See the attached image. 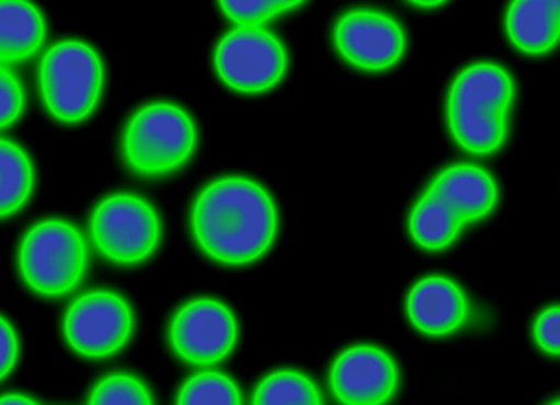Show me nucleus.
Here are the masks:
<instances>
[{"label": "nucleus", "instance_id": "23", "mask_svg": "<svg viewBox=\"0 0 560 405\" xmlns=\"http://www.w3.org/2000/svg\"><path fill=\"white\" fill-rule=\"evenodd\" d=\"M535 340L546 354L560 357V308H551L539 315L535 324Z\"/></svg>", "mask_w": 560, "mask_h": 405}, {"label": "nucleus", "instance_id": "1", "mask_svg": "<svg viewBox=\"0 0 560 405\" xmlns=\"http://www.w3.org/2000/svg\"><path fill=\"white\" fill-rule=\"evenodd\" d=\"M192 232L203 253L223 265H248L275 242L278 212L255 181L222 177L209 184L192 209Z\"/></svg>", "mask_w": 560, "mask_h": 405}, {"label": "nucleus", "instance_id": "13", "mask_svg": "<svg viewBox=\"0 0 560 405\" xmlns=\"http://www.w3.org/2000/svg\"><path fill=\"white\" fill-rule=\"evenodd\" d=\"M428 189L440 196L464 223L489 216L497 202L495 181L474 164L447 167L434 177Z\"/></svg>", "mask_w": 560, "mask_h": 405}, {"label": "nucleus", "instance_id": "12", "mask_svg": "<svg viewBox=\"0 0 560 405\" xmlns=\"http://www.w3.org/2000/svg\"><path fill=\"white\" fill-rule=\"evenodd\" d=\"M407 311L418 331L440 337L457 331L464 324L467 301L453 281L431 276L411 289Z\"/></svg>", "mask_w": 560, "mask_h": 405}, {"label": "nucleus", "instance_id": "6", "mask_svg": "<svg viewBox=\"0 0 560 405\" xmlns=\"http://www.w3.org/2000/svg\"><path fill=\"white\" fill-rule=\"evenodd\" d=\"M213 65L223 84L233 91L261 94L285 74L287 53L266 26L235 25L217 45Z\"/></svg>", "mask_w": 560, "mask_h": 405}, {"label": "nucleus", "instance_id": "20", "mask_svg": "<svg viewBox=\"0 0 560 405\" xmlns=\"http://www.w3.org/2000/svg\"><path fill=\"white\" fill-rule=\"evenodd\" d=\"M220 10L235 25L265 26L282 13L302 7L306 0H217Z\"/></svg>", "mask_w": 560, "mask_h": 405}, {"label": "nucleus", "instance_id": "7", "mask_svg": "<svg viewBox=\"0 0 560 405\" xmlns=\"http://www.w3.org/2000/svg\"><path fill=\"white\" fill-rule=\"evenodd\" d=\"M89 230L101 255L118 265L144 262L161 239L156 210L131 194H115L102 200L92 213Z\"/></svg>", "mask_w": 560, "mask_h": 405}, {"label": "nucleus", "instance_id": "11", "mask_svg": "<svg viewBox=\"0 0 560 405\" xmlns=\"http://www.w3.org/2000/svg\"><path fill=\"white\" fill-rule=\"evenodd\" d=\"M394 360L381 348H349L332 364L329 387L336 400L349 405L385 404L397 390Z\"/></svg>", "mask_w": 560, "mask_h": 405}, {"label": "nucleus", "instance_id": "25", "mask_svg": "<svg viewBox=\"0 0 560 405\" xmlns=\"http://www.w3.org/2000/svg\"><path fill=\"white\" fill-rule=\"evenodd\" d=\"M36 404L35 401L30 397L22 396V394H7V396L0 397V405H30Z\"/></svg>", "mask_w": 560, "mask_h": 405}, {"label": "nucleus", "instance_id": "14", "mask_svg": "<svg viewBox=\"0 0 560 405\" xmlns=\"http://www.w3.org/2000/svg\"><path fill=\"white\" fill-rule=\"evenodd\" d=\"M506 33L528 55L551 51L560 42V12L555 0H512Z\"/></svg>", "mask_w": 560, "mask_h": 405}, {"label": "nucleus", "instance_id": "17", "mask_svg": "<svg viewBox=\"0 0 560 405\" xmlns=\"http://www.w3.org/2000/svg\"><path fill=\"white\" fill-rule=\"evenodd\" d=\"M35 173L28 154L0 138V219L22 209L32 194Z\"/></svg>", "mask_w": 560, "mask_h": 405}, {"label": "nucleus", "instance_id": "16", "mask_svg": "<svg viewBox=\"0 0 560 405\" xmlns=\"http://www.w3.org/2000/svg\"><path fill=\"white\" fill-rule=\"evenodd\" d=\"M464 220L430 189L418 200L410 216V233L423 248L438 252L459 235Z\"/></svg>", "mask_w": 560, "mask_h": 405}, {"label": "nucleus", "instance_id": "15", "mask_svg": "<svg viewBox=\"0 0 560 405\" xmlns=\"http://www.w3.org/2000/svg\"><path fill=\"white\" fill-rule=\"evenodd\" d=\"M46 36L42 12L30 0H0V62L32 58Z\"/></svg>", "mask_w": 560, "mask_h": 405}, {"label": "nucleus", "instance_id": "18", "mask_svg": "<svg viewBox=\"0 0 560 405\" xmlns=\"http://www.w3.org/2000/svg\"><path fill=\"white\" fill-rule=\"evenodd\" d=\"M322 394L315 384L295 371H279L266 378L253 394V404L258 405H318Z\"/></svg>", "mask_w": 560, "mask_h": 405}, {"label": "nucleus", "instance_id": "24", "mask_svg": "<svg viewBox=\"0 0 560 405\" xmlns=\"http://www.w3.org/2000/svg\"><path fill=\"white\" fill-rule=\"evenodd\" d=\"M19 357V340L5 319L0 317V380L12 371Z\"/></svg>", "mask_w": 560, "mask_h": 405}, {"label": "nucleus", "instance_id": "22", "mask_svg": "<svg viewBox=\"0 0 560 405\" xmlns=\"http://www.w3.org/2000/svg\"><path fill=\"white\" fill-rule=\"evenodd\" d=\"M25 107V91L20 79L0 65V130L19 120Z\"/></svg>", "mask_w": 560, "mask_h": 405}, {"label": "nucleus", "instance_id": "3", "mask_svg": "<svg viewBox=\"0 0 560 405\" xmlns=\"http://www.w3.org/2000/svg\"><path fill=\"white\" fill-rule=\"evenodd\" d=\"M197 144L192 118L184 108L156 102L128 121L121 140L125 163L141 176H163L189 161Z\"/></svg>", "mask_w": 560, "mask_h": 405}, {"label": "nucleus", "instance_id": "21", "mask_svg": "<svg viewBox=\"0 0 560 405\" xmlns=\"http://www.w3.org/2000/svg\"><path fill=\"white\" fill-rule=\"evenodd\" d=\"M89 403L148 405L153 404V397L138 378L130 377V374H112V377L104 378L94 387Z\"/></svg>", "mask_w": 560, "mask_h": 405}, {"label": "nucleus", "instance_id": "26", "mask_svg": "<svg viewBox=\"0 0 560 405\" xmlns=\"http://www.w3.org/2000/svg\"><path fill=\"white\" fill-rule=\"evenodd\" d=\"M411 5L421 7V9H434V7L443 5L447 0H408Z\"/></svg>", "mask_w": 560, "mask_h": 405}, {"label": "nucleus", "instance_id": "27", "mask_svg": "<svg viewBox=\"0 0 560 405\" xmlns=\"http://www.w3.org/2000/svg\"><path fill=\"white\" fill-rule=\"evenodd\" d=\"M556 5H558L559 12H560V0H555Z\"/></svg>", "mask_w": 560, "mask_h": 405}, {"label": "nucleus", "instance_id": "8", "mask_svg": "<svg viewBox=\"0 0 560 405\" xmlns=\"http://www.w3.org/2000/svg\"><path fill=\"white\" fill-rule=\"evenodd\" d=\"M62 328L69 347L82 357H110L130 338L133 312L115 292H89L66 312Z\"/></svg>", "mask_w": 560, "mask_h": 405}, {"label": "nucleus", "instance_id": "9", "mask_svg": "<svg viewBox=\"0 0 560 405\" xmlns=\"http://www.w3.org/2000/svg\"><path fill=\"white\" fill-rule=\"evenodd\" d=\"M332 43L349 65L364 71H385L404 56V28L377 9H352L336 20Z\"/></svg>", "mask_w": 560, "mask_h": 405}, {"label": "nucleus", "instance_id": "19", "mask_svg": "<svg viewBox=\"0 0 560 405\" xmlns=\"http://www.w3.org/2000/svg\"><path fill=\"white\" fill-rule=\"evenodd\" d=\"M177 403L184 405H236L242 404V393L225 374L217 373V371H203L184 384Z\"/></svg>", "mask_w": 560, "mask_h": 405}, {"label": "nucleus", "instance_id": "10", "mask_svg": "<svg viewBox=\"0 0 560 405\" xmlns=\"http://www.w3.org/2000/svg\"><path fill=\"white\" fill-rule=\"evenodd\" d=\"M238 325L232 312L217 301L200 299L184 305L170 328L173 350L187 363L210 367L232 354Z\"/></svg>", "mask_w": 560, "mask_h": 405}, {"label": "nucleus", "instance_id": "2", "mask_svg": "<svg viewBox=\"0 0 560 405\" xmlns=\"http://www.w3.org/2000/svg\"><path fill=\"white\" fill-rule=\"evenodd\" d=\"M513 101V81L497 65L464 69L447 97V124L454 140L474 154H489L506 137V115Z\"/></svg>", "mask_w": 560, "mask_h": 405}, {"label": "nucleus", "instance_id": "5", "mask_svg": "<svg viewBox=\"0 0 560 405\" xmlns=\"http://www.w3.org/2000/svg\"><path fill=\"white\" fill-rule=\"evenodd\" d=\"M19 268L30 289L58 298L71 292L84 278L88 245L71 223L45 220L36 223L22 240Z\"/></svg>", "mask_w": 560, "mask_h": 405}, {"label": "nucleus", "instance_id": "4", "mask_svg": "<svg viewBox=\"0 0 560 405\" xmlns=\"http://www.w3.org/2000/svg\"><path fill=\"white\" fill-rule=\"evenodd\" d=\"M38 81L49 114L75 124L88 118L101 99L104 66L94 48L66 39L43 56Z\"/></svg>", "mask_w": 560, "mask_h": 405}]
</instances>
